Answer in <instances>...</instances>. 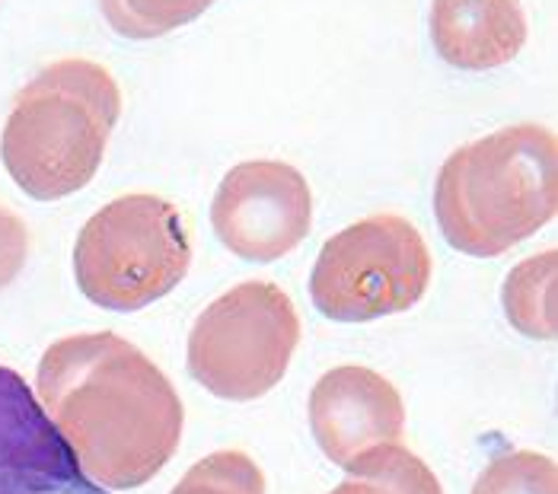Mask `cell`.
Returning a JSON list of instances; mask_svg holds the SVG:
<instances>
[{"mask_svg":"<svg viewBox=\"0 0 558 494\" xmlns=\"http://www.w3.org/2000/svg\"><path fill=\"white\" fill-rule=\"evenodd\" d=\"M36 386L45 414L99 489H141L179 450L185 412L172 383L116 332L54 341Z\"/></svg>","mask_w":558,"mask_h":494,"instance_id":"obj_1","label":"cell"},{"mask_svg":"<svg viewBox=\"0 0 558 494\" xmlns=\"http://www.w3.org/2000/svg\"><path fill=\"white\" fill-rule=\"evenodd\" d=\"M430 39L447 64L492 71L526 45V13L520 0H434Z\"/></svg>","mask_w":558,"mask_h":494,"instance_id":"obj_10","label":"cell"},{"mask_svg":"<svg viewBox=\"0 0 558 494\" xmlns=\"http://www.w3.org/2000/svg\"><path fill=\"white\" fill-rule=\"evenodd\" d=\"M558 207V144L543 124H511L447 157L434 185V214L463 255H501Z\"/></svg>","mask_w":558,"mask_h":494,"instance_id":"obj_2","label":"cell"},{"mask_svg":"<svg viewBox=\"0 0 558 494\" xmlns=\"http://www.w3.org/2000/svg\"><path fill=\"white\" fill-rule=\"evenodd\" d=\"M473 494H558L556 459L533 450L495 456L475 479Z\"/></svg>","mask_w":558,"mask_h":494,"instance_id":"obj_14","label":"cell"},{"mask_svg":"<svg viewBox=\"0 0 558 494\" xmlns=\"http://www.w3.org/2000/svg\"><path fill=\"white\" fill-rule=\"evenodd\" d=\"M301 320L278 285L246 281L220 293L189 335V373L208 393L253 402L275 389L291 368Z\"/></svg>","mask_w":558,"mask_h":494,"instance_id":"obj_5","label":"cell"},{"mask_svg":"<svg viewBox=\"0 0 558 494\" xmlns=\"http://www.w3.org/2000/svg\"><path fill=\"white\" fill-rule=\"evenodd\" d=\"M192 265L179 207L157 195H122L99 207L74 246L77 288L89 303L134 313L167 297Z\"/></svg>","mask_w":558,"mask_h":494,"instance_id":"obj_4","label":"cell"},{"mask_svg":"<svg viewBox=\"0 0 558 494\" xmlns=\"http://www.w3.org/2000/svg\"><path fill=\"white\" fill-rule=\"evenodd\" d=\"M310 427L326 459L348 466L380 444H399L405 406L387 376L348 364L319 376L313 386Z\"/></svg>","mask_w":558,"mask_h":494,"instance_id":"obj_9","label":"cell"},{"mask_svg":"<svg viewBox=\"0 0 558 494\" xmlns=\"http://www.w3.org/2000/svg\"><path fill=\"white\" fill-rule=\"evenodd\" d=\"M170 494H265V475L240 450H217L198 459Z\"/></svg>","mask_w":558,"mask_h":494,"instance_id":"obj_15","label":"cell"},{"mask_svg":"<svg viewBox=\"0 0 558 494\" xmlns=\"http://www.w3.org/2000/svg\"><path fill=\"white\" fill-rule=\"evenodd\" d=\"M217 240L246 262H275L301 246L313 224V195L301 169L281 160L233 166L211 205Z\"/></svg>","mask_w":558,"mask_h":494,"instance_id":"obj_7","label":"cell"},{"mask_svg":"<svg viewBox=\"0 0 558 494\" xmlns=\"http://www.w3.org/2000/svg\"><path fill=\"white\" fill-rule=\"evenodd\" d=\"M122 116L116 77L84 58L48 64L13 99L0 134L10 179L36 202H58L93 182Z\"/></svg>","mask_w":558,"mask_h":494,"instance_id":"obj_3","label":"cell"},{"mask_svg":"<svg viewBox=\"0 0 558 494\" xmlns=\"http://www.w3.org/2000/svg\"><path fill=\"white\" fill-rule=\"evenodd\" d=\"M215 0H99L106 23L125 39H160L198 20Z\"/></svg>","mask_w":558,"mask_h":494,"instance_id":"obj_13","label":"cell"},{"mask_svg":"<svg viewBox=\"0 0 558 494\" xmlns=\"http://www.w3.org/2000/svg\"><path fill=\"white\" fill-rule=\"evenodd\" d=\"M430 285V252L399 214L364 217L319 252L310 297L313 306L336 323H371L412 310Z\"/></svg>","mask_w":558,"mask_h":494,"instance_id":"obj_6","label":"cell"},{"mask_svg":"<svg viewBox=\"0 0 558 494\" xmlns=\"http://www.w3.org/2000/svg\"><path fill=\"white\" fill-rule=\"evenodd\" d=\"M0 494H109L86 479L29 383L0 364Z\"/></svg>","mask_w":558,"mask_h":494,"instance_id":"obj_8","label":"cell"},{"mask_svg":"<svg viewBox=\"0 0 558 494\" xmlns=\"http://www.w3.org/2000/svg\"><path fill=\"white\" fill-rule=\"evenodd\" d=\"M556 249L533 255L517 265L501 290L508 320L530 338H556Z\"/></svg>","mask_w":558,"mask_h":494,"instance_id":"obj_12","label":"cell"},{"mask_svg":"<svg viewBox=\"0 0 558 494\" xmlns=\"http://www.w3.org/2000/svg\"><path fill=\"white\" fill-rule=\"evenodd\" d=\"M26 258H29V230L10 207L0 205V290L16 281Z\"/></svg>","mask_w":558,"mask_h":494,"instance_id":"obj_16","label":"cell"},{"mask_svg":"<svg viewBox=\"0 0 558 494\" xmlns=\"http://www.w3.org/2000/svg\"><path fill=\"white\" fill-rule=\"evenodd\" d=\"M344 469L348 479L329 494H444L428 462L399 444H380Z\"/></svg>","mask_w":558,"mask_h":494,"instance_id":"obj_11","label":"cell"}]
</instances>
